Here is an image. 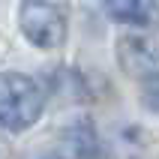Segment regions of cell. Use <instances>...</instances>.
I'll return each instance as SVG.
<instances>
[{
	"label": "cell",
	"instance_id": "cell-1",
	"mask_svg": "<svg viewBox=\"0 0 159 159\" xmlns=\"http://www.w3.org/2000/svg\"><path fill=\"white\" fill-rule=\"evenodd\" d=\"M45 90L24 72H0V126L24 132L42 117Z\"/></svg>",
	"mask_w": 159,
	"mask_h": 159
},
{
	"label": "cell",
	"instance_id": "cell-2",
	"mask_svg": "<svg viewBox=\"0 0 159 159\" xmlns=\"http://www.w3.org/2000/svg\"><path fill=\"white\" fill-rule=\"evenodd\" d=\"M18 27L27 36V42H33L36 48H57L66 42V12L57 3H36L27 0L18 6Z\"/></svg>",
	"mask_w": 159,
	"mask_h": 159
},
{
	"label": "cell",
	"instance_id": "cell-3",
	"mask_svg": "<svg viewBox=\"0 0 159 159\" xmlns=\"http://www.w3.org/2000/svg\"><path fill=\"white\" fill-rule=\"evenodd\" d=\"M117 60H120L123 72L129 78H135L138 84L159 78V51L144 36H132V33L120 36L117 39Z\"/></svg>",
	"mask_w": 159,
	"mask_h": 159
},
{
	"label": "cell",
	"instance_id": "cell-4",
	"mask_svg": "<svg viewBox=\"0 0 159 159\" xmlns=\"http://www.w3.org/2000/svg\"><path fill=\"white\" fill-rule=\"evenodd\" d=\"M105 12L120 24L135 27H150L159 21V3H150V0H117V3H108Z\"/></svg>",
	"mask_w": 159,
	"mask_h": 159
},
{
	"label": "cell",
	"instance_id": "cell-5",
	"mask_svg": "<svg viewBox=\"0 0 159 159\" xmlns=\"http://www.w3.org/2000/svg\"><path fill=\"white\" fill-rule=\"evenodd\" d=\"M66 135H69L72 153L78 159H102V141H99V135L90 120H78Z\"/></svg>",
	"mask_w": 159,
	"mask_h": 159
},
{
	"label": "cell",
	"instance_id": "cell-6",
	"mask_svg": "<svg viewBox=\"0 0 159 159\" xmlns=\"http://www.w3.org/2000/svg\"><path fill=\"white\" fill-rule=\"evenodd\" d=\"M141 102L150 108L153 114H159V78L141 81Z\"/></svg>",
	"mask_w": 159,
	"mask_h": 159
}]
</instances>
